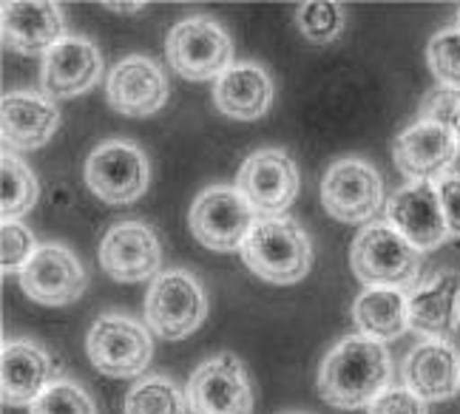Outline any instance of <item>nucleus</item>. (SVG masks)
<instances>
[{"mask_svg": "<svg viewBox=\"0 0 460 414\" xmlns=\"http://www.w3.org/2000/svg\"><path fill=\"white\" fill-rule=\"evenodd\" d=\"M393 364L381 340L349 335L332 347L318 369V392L335 409L373 406L386 392Z\"/></svg>", "mask_w": 460, "mask_h": 414, "instance_id": "nucleus-1", "label": "nucleus"}, {"mask_svg": "<svg viewBox=\"0 0 460 414\" xmlns=\"http://www.w3.org/2000/svg\"><path fill=\"white\" fill-rule=\"evenodd\" d=\"M242 259L261 281L296 284L310 273L313 244L296 219L261 216L242 247Z\"/></svg>", "mask_w": 460, "mask_h": 414, "instance_id": "nucleus-2", "label": "nucleus"}, {"mask_svg": "<svg viewBox=\"0 0 460 414\" xmlns=\"http://www.w3.org/2000/svg\"><path fill=\"white\" fill-rule=\"evenodd\" d=\"M349 264L361 284L389 286L401 293L406 286H415L423 273L420 250L406 242L389 222L361 230V236L352 242Z\"/></svg>", "mask_w": 460, "mask_h": 414, "instance_id": "nucleus-3", "label": "nucleus"}, {"mask_svg": "<svg viewBox=\"0 0 460 414\" xmlns=\"http://www.w3.org/2000/svg\"><path fill=\"white\" fill-rule=\"evenodd\" d=\"M165 57L176 75L190 83L219 80L234 66V43L210 17H188L168 31Z\"/></svg>", "mask_w": 460, "mask_h": 414, "instance_id": "nucleus-4", "label": "nucleus"}, {"mask_svg": "<svg viewBox=\"0 0 460 414\" xmlns=\"http://www.w3.org/2000/svg\"><path fill=\"white\" fill-rule=\"evenodd\" d=\"M208 315V298L197 276L188 269H171L156 276L146 295L148 330L168 340H182L202 327Z\"/></svg>", "mask_w": 460, "mask_h": 414, "instance_id": "nucleus-5", "label": "nucleus"}, {"mask_svg": "<svg viewBox=\"0 0 460 414\" xmlns=\"http://www.w3.org/2000/svg\"><path fill=\"white\" fill-rule=\"evenodd\" d=\"M256 225V210L239 188H208L190 207V233L202 247L217 253L242 250Z\"/></svg>", "mask_w": 460, "mask_h": 414, "instance_id": "nucleus-6", "label": "nucleus"}, {"mask_svg": "<svg viewBox=\"0 0 460 414\" xmlns=\"http://www.w3.org/2000/svg\"><path fill=\"white\" fill-rule=\"evenodd\" d=\"M85 352L105 377H137L151 364L154 340L143 323L122 315H102L88 330Z\"/></svg>", "mask_w": 460, "mask_h": 414, "instance_id": "nucleus-7", "label": "nucleus"}, {"mask_svg": "<svg viewBox=\"0 0 460 414\" xmlns=\"http://www.w3.org/2000/svg\"><path fill=\"white\" fill-rule=\"evenodd\" d=\"M151 168L134 142H102L85 159V182L109 205H128L146 193Z\"/></svg>", "mask_w": 460, "mask_h": 414, "instance_id": "nucleus-8", "label": "nucleus"}, {"mask_svg": "<svg viewBox=\"0 0 460 414\" xmlns=\"http://www.w3.org/2000/svg\"><path fill=\"white\" fill-rule=\"evenodd\" d=\"M190 414H253V389L244 364L222 352L205 361L188 381Z\"/></svg>", "mask_w": 460, "mask_h": 414, "instance_id": "nucleus-9", "label": "nucleus"}, {"mask_svg": "<svg viewBox=\"0 0 460 414\" xmlns=\"http://www.w3.org/2000/svg\"><path fill=\"white\" fill-rule=\"evenodd\" d=\"M236 182L259 216H281L298 196V168L288 151L261 148L242 162Z\"/></svg>", "mask_w": 460, "mask_h": 414, "instance_id": "nucleus-10", "label": "nucleus"}, {"mask_svg": "<svg viewBox=\"0 0 460 414\" xmlns=\"http://www.w3.org/2000/svg\"><path fill=\"white\" fill-rule=\"evenodd\" d=\"M381 176L361 159H341L322 179V205L344 225L373 219L381 207Z\"/></svg>", "mask_w": 460, "mask_h": 414, "instance_id": "nucleus-11", "label": "nucleus"}, {"mask_svg": "<svg viewBox=\"0 0 460 414\" xmlns=\"http://www.w3.org/2000/svg\"><path fill=\"white\" fill-rule=\"evenodd\" d=\"M88 276L77 256L63 244H43L21 269L23 293L43 307H66L85 293Z\"/></svg>", "mask_w": 460, "mask_h": 414, "instance_id": "nucleus-12", "label": "nucleus"}, {"mask_svg": "<svg viewBox=\"0 0 460 414\" xmlns=\"http://www.w3.org/2000/svg\"><path fill=\"white\" fill-rule=\"evenodd\" d=\"M386 219L420 253L435 250L449 239L438 185L432 182H410L406 188L395 190L386 205Z\"/></svg>", "mask_w": 460, "mask_h": 414, "instance_id": "nucleus-13", "label": "nucleus"}, {"mask_svg": "<svg viewBox=\"0 0 460 414\" xmlns=\"http://www.w3.org/2000/svg\"><path fill=\"white\" fill-rule=\"evenodd\" d=\"M100 264L114 281H146L163 267L156 233L143 222H122L105 233Z\"/></svg>", "mask_w": 460, "mask_h": 414, "instance_id": "nucleus-14", "label": "nucleus"}, {"mask_svg": "<svg viewBox=\"0 0 460 414\" xmlns=\"http://www.w3.org/2000/svg\"><path fill=\"white\" fill-rule=\"evenodd\" d=\"M105 97L117 114L151 117L168 100V83L159 66L143 54L119 60L105 83Z\"/></svg>", "mask_w": 460, "mask_h": 414, "instance_id": "nucleus-15", "label": "nucleus"}, {"mask_svg": "<svg viewBox=\"0 0 460 414\" xmlns=\"http://www.w3.org/2000/svg\"><path fill=\"white\" fill-rule=\"evenodd\" d=\"M457 139L452 128L440 122L418 119L395 139V165L415 182H432L444 176L457 156Z\"/></svg>", "mask_w": 460, "mask_h": 414, "instance_id": "nucleus-16", "label": "nucleus"}, {"mask_svg": "<svg viewBox=\"0 0 460 414\" xmlns=\"http://www.w3.org/2000/svg\"><path fill=\"white\" fill-rule=\"evenodd\" d=\"M102 71L100 51L85 38H66L43 57L40 88L49 100H68L88 92Z\"/></svg>", "mask_w": 460, "mask_h": 414, "instance_id": "nucleus-17", "label": "nucleus"}, {"mask_svg": "<svg viewBox=\"0 0 460 414\" xmlns=\"http://www.w3.org/2000/svg\"><path fill=\"white\" fill-rule=\"evenodd\" d=\"M58 383L51 355L31 340H6L0 352V392L9 406H31Z\"/></svg>", "mask_w": 460, "mask_h": 414, "instance_id": "nucleus-18", "label": "nucleus"}, {"mask_svg": "<svg viewBox=\"0 0 460 414\" xmlns=\"http://www.w3.org/2000/svg\"><path fill=\"white\" fill-rule=\"evenodd\" d=\"M403 381L423 403L449 401L460 389V355L449 340H423L406 355Z\"/></svg>", "mask_w": 460, "mask_h": 414, "instance_id": "nucleus-19", "label": "nucleus"}, {"mask_svg": "<svg viewBox=\"0 0 460 414\" xmlns=\"http://www.w3.org/2000/svg\"><path fill=\"white\" fill-rule=\"evenodd\" d=\"M60 111L51 100L14 92L0 100V137L6 151H34L55 137Z\"/></svg>", "mask_w": 460, "mask_h": 414, "instance_id": "nucleus-20", "label": "nucleus"}, {"mask_svg": "<svg viewBox=\"0 0 460 414\" xmlns=\"http://www.w3.org/2000/svg\"><path fill=\"white\" fill-rule=\"evenodd\" d=\"M63 12L49 0L4 4V43L21 54H46L63 43Z\"/></svg>", "mask_w": 460, "mask_h": 414, "instance_id": "nucleus-21", "label": "nucleus"}, {"mask_svg": "<svg viewBox=\"0 0 460 414\" xmlns=\"http://www.w3.org/2000/svg\"><path fill=\"white\" fill-rule=\"evenodd\" d=\"M406 315L412 332L429 340H447L460 321V276L440 273L427 286L410 293Z\"/></svg>", "mask_w": 460, "mask_h": 414, "instance_id": "nucleus-22", "label": "nucleus"}, {"mask_svg": "<svg viewBox=\"0 0 460 414\" xmlns=\"http://www.w3.org/2000/svg\"><path fill=\"white\" fill-rule=\"evenodd\" d=\"M214 102L225 117L259 119L273 102V83L256 63H234L214 85Z\"/></svg>", "mask_w": 460, "mask_h": 414, "instance_id": "nucleus-23", "label": "nucleus"}, {"mask_svg": "<svg viewBox=\"0 0 460 414\" xmlns=\"http://www.w3.org/2000/svg\"><path fill=\"white\" fill-rule=\"evenodd\" d=\"M352 321L364 338L373 340H395L410 330V315H406V295L389 286H369L356 304H352Z\"/></svg>", "mask_w": 460, "mask_h": 414, "instance_id": "nucleus-24", "label": "nucleus"}, {"mask_svg": "<svg viewBox=\"0 0 460 414\" xmlns=\"http://www.w3.org/2000/svg\"><path fill=\"white\" fill-rule=\"evenodd\" d=\"M40 196V185L34 173L14 154L0 156V213L4 222H17L34 207Z\"/></svg>", "mask_w": 460, "mask_h": 414, "instance_id": "nucleus-25", "label": "nucleus"}, {"mask_svg": "<svg viewBox=\"0 0 460 414\" xmlns=\"http://www.w3.org/2000/svg\"><path fill=\"white\" fill-rule=\"evenodd\" d=\"M185 406L188 401L171 377L148 374L131 386L126 403H122V414H185Z\"/></svg>", "mask_w": 460, "mask_h": 414, "instance_id": "nucleus-26", "label": "nucleus"}, {"mask_svg": "<svg viewBox=\"0 0 460 414\" xmlns=\"http://www.w3.org/2000/svg\"><path fill=\"white\" fill-rule=\"evenodd\" d=\"M296 21L307 40L330 43L344 29V9L339 4H332V0H313V4L298 6Z\"/></svg>", "mask_w": 460, "mask_h": 414, "instance_id": "nucleus-27", "label": "nucleus"}, {"mask_svg": "<svg viewBox=\"0 0 460 414\" xmlns=\"http://www.w3.org/2000/svg\"><path fill=\"white\" fill-rule=\"evenodd\" d=\"M29 414H97V406L83 386L58 381L29 406Z\"/></svg>", "mask_w": 460, "mask_h": 414, "instance_id": "nucleus-28", "label": "nucleus"}, {"mask_svg": "<svg viewBox=\"0 0 460 414\" xmlns=\"http://www.w3.org/2000/svg\"><path fill=\"white\" fill-rule=\"evenodd\" d=\"M432 75L444 88L460 92V29H444L429 40L427 48Z\"/></svg>", "mask_w": 460, "mask_h": 414, "instance_id": "nucleus-29", "label": "nucleus"}, {"mask_svg": "<svg viewBox=\"0 0 460 414\" xmlns=\"http://www.w3.org/2000/svg\"><path fill=\"white\" fill-rule=\"evenodd\" d=\"M38 253V242H34L31 230L21 222H4L0 227V269L9 273H21V269Z\"/></svg>", "mask_w": 460, "mask_h": 414, "instance_id": "nucleus-30", "label": "nucleus"}, {"mask_svg": "<svg viewBox=\"0 0 460 414\" xmlns=\"http://www.w3.org/2000/svg\"><path fill=\"white\" fill-rule=\"evenodd\" d=\"M369 414H427V403L410 389H386L381 398L369 406Z\"/></svg>", "mask_w": 460, "mask_h": 414, "instance_id": "nucleus-31", "label": "nucleus"}, {"mask_svg": "<svg viewBox=\"0 0 460 414\" xmlns=\"http://www.w3.org/2000/svg\"><path fill=\"white\" fill-rule=\"evenodd\" d=\"M438 196H440V207H444V219L449 227V236L460 239V176H444L438 182Z\"/></svg>", "mask_w": 460, "mask_h": 414, "instance_id": "nucleus-32", "label": "nucleus"}, {"mask_svg": "<svg viewBox=\"0 0 460 414\" xmlns=\"http://www.w3.org/2000/svg\"><path fill=\"white\" fill-rule=\"evenodd\" d=\"M105 9H114V12H139L143 4H102Z\"/></svg>", "mask_w": 460, "mask_h": 414, "instance_id": "nucleus-33", "label": "nucleus"}, {"mask_svg": "<svg viewBox=\"0 0 460 414\" xmlns=\"http://www.w3.org/2000/svg\"><path fill=\"white\" fill-rule=\"evenodd\" d=\"M449 128H452V134H455V139H457V148H460V105H457V111H455V117H452V122H449Z\"/></svg>", "mask_w": 460, "mask_h": 414, "instance_id": "nucleus-34", "label": "nucleus"}, {"mask_svg": "<svg viewBox=\"0 0 460 414\" xmlns=\"http://www.w3.org/2000/svg\"><path fill=\"white\" fill-rule=\"evenodd\" d=\"M457 21H460V14H457Z\"/></svg>", "mask_w": 460, "mask_h": 414, "instance_id": "nucleus-35", "label": "nucleus"}]
</instances>
